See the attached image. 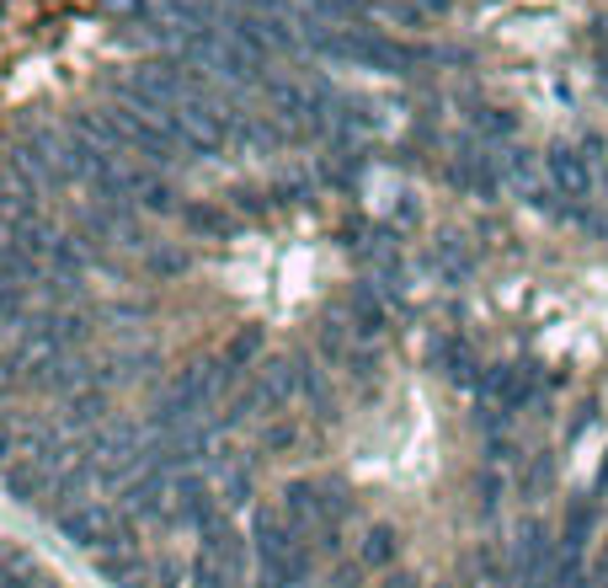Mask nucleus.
Instances as JSON below:
<instances>
[{
  "instance_id": "10",
  "label": "nucleus",
  "mask_w": 608,
  "mask_h": 588,
  "mask_svg": "<svg viewBox=\"0 0 608 588\" xmlns=\"http://www.w3.org/2000/svg\"><path fill=\"white\" fill-rule=\"evenodd\" d=\"M300 396L309 401V406H331V386H326V370H315L309 359H300Z\"/></svg>"
},
{
  "instance_id": "2",
  "label": "nucleus",
  "mask_w": 608,
  "mask_h": 588,
  "mask_svg": "<svg viewBox=\"0 0 608 588\" xmlns=\"http://www.w3.org/2000/svg\"><path fill=\"white\" fill-rule=\"evenodd\" d=\"M198 562H203V567H214L219 578L241 584V573H245V540L225 520H214L208 529H203V556H198Z\"/></svg>"
},
{
  "instance_id": "7",
  "label": "nucleus",
  "mask_w": 608,
  "mask_h": 588,
  "mask_svg": "<svg viewBox=\"0 0 608 588\" xmlns=\"http://www.w3.org/2000/svg\"><path fill=\"white\" fill-rule=\"evenodd\" d=\"M438 370H443L454 386H481V375H476V353H470L465 342H443V348H438Z\"/></svg>"
},
{
  "instance_id": "12",
  "label": "nucleus",
  "mask_w": 608,
  "mask_h": 588,
  "mask_svg": "<svg viewBox=\"0 0 608 588\" xmlns=\"http://www.w3.org/2000/svg\"><path fill=\"white\" fill-rule=\"evenodd\" d=\"M587 529H593V503H571V514H566V551H582Z\"/></svg>"
},
{
  "instance_id": "15",
  "label": "nucleus",
  "mask_w": 608,
  "mask_h": 588,
  "mask_svg": "<svg viewBox=\"0 0 608 588\" xmlns=\"http://www.w3.org/2000/svg\"><path fill=\"white\" fill-rule=\"evenodd\" d=\"M134 193H139L144 209H172V188H166V183H155V177H139V183H134Z\"/></svg>"
},
{
  "instance_id": "16",
  "label": "nucleus",
  "mask_w": 608,
  "mask_h": 588,
  "mask_svg": "<svg viewBox=\"0 0 608 588\" xmlns=\"http://www.w3.org/2000/svg\"><path fill=\"white\" fill-rule=\"evenodd\" d=\"M245 498H251V476H245V471H225V498H219V503H225V509H241Z\"/></svg>"
},
{
  "instance_id": "9",
  "label": "nucleus",
  "mask_w": 608,
  "mask_h": 588,
  "mask_svg": "<svg viewBox=\"0 0 608 588\" xmlns=\"http://www.w3.org/2000/svg\"><path fill=\"white\" fill-rule=\"evenodd\" d=\"M364 562L368 567H390L395 562V529L390 524H373L364 535Z\"/></svg>"
},
{
  "instance_id": "13",
  "label": "nucleus",
  "mask_w": 608,
  "mask_h": 588,
  "mask_svg": "<svg viewBox=\"0 0 608 588\" xmlns=\"http://www.w3.org/2000/svg\"><path fill=\"white\" fill-rule=\"evenodd\" d=\"M22 311H27L22 289L16 284H0V327H22Z\"/></svg>"
},
{
  "instance_id": "17",
  "label": "nucleus",
  "mask_w": 608,
  "mask_h": 588,
  "mask_svg": "<svg viewBox=\"0 0 608 588\" xmlns=\"http://www.w3.org/2000/svg\"><path fill=\"white\" fill-rule=\"evenodd\" d=\"M496 166H502L512 183H529V177H534V161H529V150H507V161H496Z\"/></svg>"
},
{
  "instance_id": "14",
  "label": "nucleus",
  "mask_w": 608,
  "mask_h": 588,
  "mask_svg": "<svg viewBox=\"0 0 608 588\" xmlns=\"http://www.w3.org/2000/svg\"><path fill=\"white\" fill-rule=\"evenodd\" d=\"M476 129L491 134V139H502V134H512V113H502V108H476Z\"/></svg>"
},
{
  "instance_id": "5",
  "label": "nucleus",
  "mask_w": 608,
  "mask_h": 588,
  "mask_svg": "<svg viewBox=\"0 0 608 588\" xmlns=\"http://www.w3.org/2000/svg\"><path fill=\"white\" fill-rule=\"evenodd\" d=\"M155 16L177 33H214V0H155Z\"/></svg>"
},
{
  "instance_id": "21",
  "label": "nucleus",
  "mask_w": 608,
  "mask_h": 588,
  "mask_svg": "<svg viewBox=\"0 0 608 588\" xmlns=\"http://www.w3.org/2000/svg\"><path fill=\"white\" fill-rule=\"evenodd\" d=\"M598 70H604V80H608V22H598Z\"/></svg>"
},
{
  "instance_id": "20",
  "label": "nucleus",
  "mask_w": 608,
  "mask_h": 588,
  "mask_svg": "<svg viewBox=\"0 0 608 588\" xmlns=\"http://www.w3.org/2000/svg\"><path fill=\"white\" fill-rule=\"evenodd\" d=\"M549 487V460H534V471H529V481H523V492L534 498V492H545Z\"/></svg>"
},
{
  "instance_id": "1",
  "label": "nucleus",
  "mask_w": 608,
  "mask_h": 588,
  "mask_svg": "<svg viewBox=\"0 0 608 588\" xmlns=\"http://www.w3.org/2000/svg\"><path fill=\"white\" fill-rule=\"evenodd\" d=\"M64 540L69 546H86V551H97V546H118V520L102 509V503H80V509H69L60 520Z\"/></svg>"
},
{
  "instance_id": "11",
  "label": "nucleus",
  "mask_w": 608,
  "mask_h": 588,
  "mask_svg": "<svg viewBox=\"0 0 608 588\" xmlns=\"http://www.w3.org/2000/svg\"><path fill=\"white\" fill-rule=\"evenodd\" d=\"M353 331H364V337L384 331V305L373 295H353Z\"/></svg>"
},
{
  "instance_id": "6",
  "label": "nucleus",
  "mask_w": 608,
  "mask_h": 588,
  "mask_svg": "<svg viewBox=\"0 0 608 588\" xmlns=\"http://www.w3.org/2000/svg\"><path fill=\"white\" fill-rule=\"evenodd\" d=\"M75 139H86L102 155H123V134L107 113H75Z\"/></svg>"
},
{
  "instance_id": "19",
  "label": "nucleus",
  "mask_w": 608,
  "mask_h": 588,
  "mask_svg": "<svg viewBox=\"0 0 608 588\" xmlns=\"http://www.w3.org/2000/svg\"><path fill=\"white\" fill-rule=\"evenodd\" d=\"M256 342H262L256 331H241V337L230 342V353H225V359H230V364H241V359H251V353H256Z\"/></svg>"
},
{
  "instance_id": "22",
  "label": "nucleus",
  "mask_w": 608,
  "mask_h": 588,
  "mask_svg": "<svg viewBox=\"0 0 608 588\" xmlns=\"http://www.w3.org/2000/svg\"><path fill=\"white\" fill-rule=\"evenodd\" d=\"M0 588H33V573H22V578H11V584H0Z\"/></svg>"
},
{
  "instance_id": "23",
  "label": "nucleus",
  "mask_w": 608,
  "mask_h": 588,
  "mask_svg": "<svg viewBox=\"0 0 608 588\" xmlns=\"http://www.w3.org/2000/svg\"><path fill=\"white\" fill-rule=\"evenodd\" d=\"M384 588H417V584H411V578H390Z\"/></svg>"
},
{
  "instance_id": "3",
  "label": "nucleus",
  "mask_w": 608,
  "mask_h": 588,
  "mask_svg": "<svg viewBox=\"0 0 608 588\" xmlns=\"http://www.w3.org/2000/svg\"><path fill=\"white\" fill-rule=\"evenodd\" d=\"M118 509L128 514V520H161V514H172V481L166 476H134L128 487H123Z\"/></svg>"
},
{
  "instance_id": "24",
  "label": "nucleus",
  "mask_w": 608,
  "mask_h": 588,
  "mask_svg": "<svg viewBox=\"0 0 608 588\" xmlns=\"http://www.w3.org/2000/svg\"><path fill=\"white\" fill-rule=\"evenodd\" d=\"M598 487H604V492H608V465H604V476H598Z\"/></svg>"
},
{
  "instance_id": "18",
  "label": "nucleus",
  "mask_w": 608,
  "mask_h": 588,
  "mask_svg": "<svg viewBox=\"0 0 608 588\" xmlns=\"http://www.w3.org/2000/svg\"><path fill=\"white\" fill-rule=\"evenodd\" d=\"M107 11L128 16V22H144V16H155V0H107Z\"/></svg>"
},
{
  "instance_id": "8",
  "label": "nucleus",
  "mask_w": 608,
  "mask_h": 588,
  "mask_svg": "<svg viewBox=\"0 0 608 588\" xmlns=\"http://www.w3.org/2000/svg\"><path fill=\"white\" fill-rule=\"evenodd\" d=\"M102 578L113 588H144V562L134 556V551H123V556H102Z\"/></svg>"
},
{
  "instance_id": "4",
  "label": "nucleus",
  "mask_w": 608,
  "mask_h": 588,
  "mask_svg": "<svg viewBox=\"0 0 608 588\" xmlns=\"http://www.w3.org/2000/svg\"><path fill=\"white\" fill-rule=\"evenodd\" d=\"M545 172H549V183H555V193H566V198H587L593 193L587 155H577V150H566V145L545 155Z\"/></svg>"
}]
</instances>
